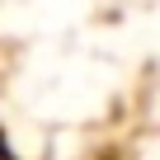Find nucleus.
<instances>
[{"instance_id":"f257e3e1","label":"nucleus","mask_w":160,"mask_h":160,"mask_svg":"<svg viewBox=\"0 0 160 160\" xmlns=\"http://www.w3.org/2000/svg\"><path fill=\"white\" fill-rule=\"evenodd\" d=\"M0 160H14V155H10V146H5V137H0Z\"/></svg>"}]
</instances>
